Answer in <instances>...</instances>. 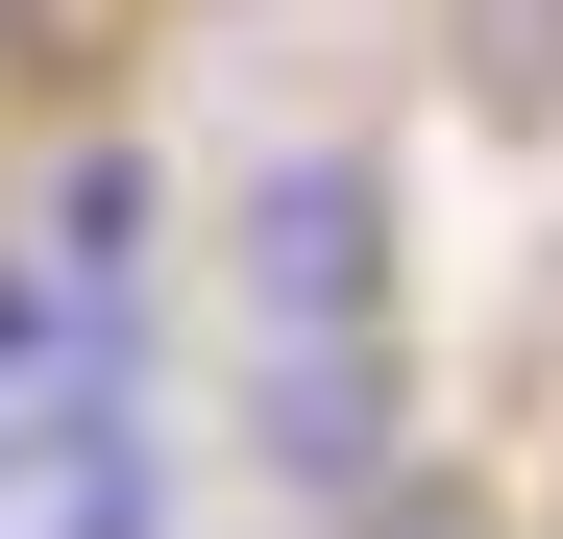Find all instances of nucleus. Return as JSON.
Segmentation results:
<instances>
[{"label":"nucleus","instance_id":"nucleus-1","mask_svg":"<svg viewBox=\"0 0 563 539\" xmlns=\"http://www.w3.org/2000/svg\"><path fill=\"white\" fill-rule=\"evenodd\" d=\"M221 295H245V343L393 319V147H269L245 197H221Z\"/></svg>","mask_w":563,"mask_h":539},{"label":"nucleus","instance_id":"nucleus-2","mask_svg":"<svg viewBox=\"0 0 563 539\" xmlns=\"http://www.w3.org/2000/svg\"><path fill=\"white\" fill-rule=\"evenodd\" d=\"M245 466L295 491V515L393 491V466H417V343H393V319H343V343H245Z\"/></svg>","mask_w":563,"mask_h":539},{"label":"nucleus","instance_id":"nucleus-3","mask_svg":"<svg viewBox=\"0 0 563 539\" xmlns=\"http://www.w3.org/2000/svg\"><path fill=\"white\" fill-rule=\"evenodd\" d=\"M25 270H49L74 319H147V270H172V172H147V123H74V147H49Z\"/></svg>","mask_w":563,"mask_h":539},{"label":"nucleus","instance_id":"nucleus-4","mask_svg":"<svg viewBox=\"0 0 563 539\" xmlns=\"http://www.w3.org/2000/svg\"><path fill=\"white\" fill-rule=\"evenodd\" d=\"M441 99L539 147V123H563V0H441Z\"/></svg>","mask_w":563,"mask_h":539},{"label":"nucleus","instance_id":"nucleus-5","mask_svg":"<svg viewBox=\"0 0 563 539\" xmlns=\"http://www.w3.org/2000/svg\"><path fill=\"white\" fill-rule=\"evenodd\" d=\"M343 539H515V515L465 491V466H393V491H343Z\"/></svg>","mask_w":563,"mask_h":539},{"label":"nucleus","instance_id":"nucleus-6","mask_svg":"<svg viewBox=\"0 0 563 539\" xmlns=\"http://www.w3.org/2000/svg\"><path fill=\"white\" fill-rule=\"evenodd\" d=\"M99 50V0H0V74H74Z\"/></svg>","mask_w":563,"mask_h":539}]
</instances>
